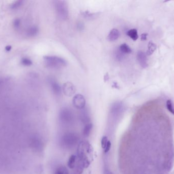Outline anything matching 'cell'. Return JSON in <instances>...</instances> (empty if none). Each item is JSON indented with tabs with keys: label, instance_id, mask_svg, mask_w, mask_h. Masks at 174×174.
<instances>
[{
	"label": "cell",
	"instance_id": "6da1fadb",
	"mask_svg": "<svg viewBox=\"0 0 174 174\" xmlns=\"http://www.w3.org/2000/svg\"><path fill=\"white\" fill-rule=\"evenodd\" d=\"M45 65L50 69H60L67 65V62L62 58L56 56H46L43 57Z\"/></svg>",
	"mask_w": 174,
	"mask_h": 174
},
{
	"label": "cell",
	"instance_id": "7a4b0ae2",
	"mask_svg": "<svg viewBox=\"0 0 174 174\" xmlns=\"http://www.w3.org/2000/svg\"><path fill=\"white\" fill-rule=\"evenodd\" d=\"M54 5L57 16L61 20H66L68 17L69 11L66 1L60 0L54 1Z\"/></svg>",
	"mask_w": 174,
	"mask_h": 174
},
{
	"label": "cell",
	"instance_id": "3957f363",
	"mask_svg": "<svg viewBox=\"0 0 174 174\" xmlns=\"http://www.w3.org/2000/svg\"><path fill=\"white\" fill-rule=\"evenodd\" d=\"M79 136L74 132H68L63 135L62 139V144L67 148L74 147L79 141Z\"/></svg>",
	"mask_w": 174,
	"mask_h": 174
},
{
	"label": "cell",
	"instance_id": "277c9868",
	"mask_svg": "<svg viewBox=\"0 0 174 174\" xmlns=\"http://www.w3.org/2000/svg\"><path fill=\"white\" fill-rule=\"evenodd\" d=\"M59 118L62 123L68 124L73 121L74 115L71 110L67 108H64L60 112Z\"/></svg>",
	"mask_w": 174,
	"mask_h": 174
},
{
	"label": "cell",
	"instance_id": "5b68a950",
	"mask_svg": "<svg viewBox=\"0 0 174 174\" xmlns=\"http://www.w3.org/2000/svg\"><path fill=\"white\" fill-rule=\"evenodd\" d=\"M73 105L79 109H82L85 107V100L84 96L81 94H77L74 96L72 100Z\"/></svg>",
	"mask_w": 174,
	"mask_h": 174
},
{
	"label": "cell",
	"instance_id": "8992f818",
	"mask_svg": "<svg viewBox=\"0 0 174 174\" xmlns=\"http://www.w3.org/2000/svg\"><path fill=\"white\" fill-rule=\"evenodd\" d=\"M48 82L53 94L56 96H59L61 95L62 93V89L57 81H56L54 79L51 78L49 79Z\"/></svg>",
	"mask_w": 174,
	"mask_h": 174
},
{
	"label": "cell",
	"instance_id": "52a82bcc",
	"mask_svg": "<svg viewBox=\"0 0 174 174\" xmlns=\"http://www.w3.org/2000/svg\"><path fill=\"white\" fill-rule=\"evenodd\" d=\"M62 90L65 95H67L68 97H70L73 95L76 92V89L74 85L69 82H66L63 85Z\"/></svg>",
	"mask_w": 174,
	"mask_h": 174
},
{
	"label": "cell",
	"instance_id": "ba28073f",
	"mask_svg": "<svg viewBox=\"0 0 174 174\" xmlns=\"http://www.w3.org/2000/svg\"><path fill=\"white\" fill-rule=\"evenodd\" d=\"M137 59L140 66L143 68L145 69L148 67V59L147 57L146 54L144 52H143V51H140L138 52Z\"/></svg>",
	"mask_w": 174,
	"mask_h": 174
},
{
	"label": "cell",
	"instance_id": "9c48e42d",
	"mask_svg": "<svg viewBox=\"0 0 174 174\" xmlns=\"http://www.w3.org/2000/svg\"><path fill=\"white\" fill-rule=\"evenodd\" d=\"M120 32L117 29H113L110 31L107 38L110 41H114L118 39L120 37Z\"/></svg>",
	"mask_w": 174,
	"mask_h": 174
},
{
	"label": "cell",
	"instance_id": "30bf717a",
	"mask_svg": "<svg viewBox=\"0 0 174 174\" xmlns=\"http://www.w3.org/2000/svg\"><path fill=\"white\" fill-rule=\"evenodd\" d=\"M39 32V29L36 26L30 27L26 30V35L29 37H34L38 34Z\"/></svg>",
	"mask_w": 174,
	"mask_h": 174
},
{
	"label": "cell",
	"instance_id": "8fae6325",
	"mask_svg": "<svg viewBox=\"0 0 174 174\" xmlns=\"http://www.w3.org/2000/svg\"><path fill=\"white\" fill-rule=\"evenodd\" d=\"M127 36H129L131 39L135 41L138 39V31L135 29H132L128 30L126 33Z\"/></svg>",
	"mask_w": 174,
	"mask_h": 174
},
{
	"label": "cell",
	"instance_id": "7c38bea8",
	"mask_svg": "<svg viewBox=\"0 0 174 174\" xmlns=\"http://www.w3.org/2000/svg\"><path fill=\"white\" fill-rule=\"evenodd\" d=\"M119 50L123 54H129L132 52V50L126 44H122L119 48Z\"/></svg>",
	"mask_w": 174,
	"mask_h": 174
},
{
	"label": "cell",
	"instance_id": "4fadbf2b",
	"mask_svg": "<svg viewBox=\"0 0 174 174\" xmlns=\"http://www.w3.org/2000/svg\"><path fill=\"white\" fill-rule=\"evenodd\" d=\"M76 156L74 155H72L69 157L68 161L67 166L68 168L70 169H74L76 166Z\"/></svg>",
	"mask_w": 174,
	"mask_h": 174
},
{
	"label": "cell",
	"instance_id": "5bb4252c",
	"mask_svg": "<svg viewBox=\"0 0 174 174\" xmlns=\"http://www.w3.org/2000/svg\"><path fill=\"white\" fill-rule=\"evenodd\" d=\"M93 125L91 123L87 124L84 127L83 130V135L85 137H89L91 131L92 130Z\"/></svg>",
	"mask_w": 174,
	"mask_h": 174
},
{
	"label": "cell",
	"instance_id": "9a60e30c",
	"mask_svg": "<svg viewBox=\"0 0 174 174\" xmlns=\"http://www.w3.org/2000/svg\"><path fill=\"white\" fill-rule=\"evenodd\" d=\"M156 48H157V46L154 43L150 42L148 44V50L147 51V55L149 56L151 55L156 50Z\"/></svg>",
	"mask_w": 174,
	"mask_h": 174
},
{
	"label": "cell",
	"instance_id": "2e32d148",
	"mask_svg": "<svg viewBox=\"0 0 174 174\" xmlns=\"http://www.w3.org/2000/svg\"><path fill=\"white\" fill-rule=\"evenodd\" d=\"M82 111L81 114V120L84 123H87V124H88V122L89 121L90 118H89L88 111H87V110L84 109V108L82 109Z\"/></svg>",
	"mask_w": 174,
	"mask_h": 174
},
{
	"label": "cell",
	"instance_id": "e0dca14e",
	"mask_svg": "<svg viewBox=\"0 0 174 174\" xmlns=\"http://www.w3.org/2000/svg\"><path fill=\"white\" fill-rule=\"evenodd\" d=\"M54 174H69V172L65 166H60L57 169Z\"/></svg>",
	"mask_w": 174,
	"mask_h": 174
},
{
	"label": "cell",
	"instance_id": "ac0fdd59",
	"mask_svg": "<svg viewBox=\"0 0 174 174\" xmlns=\"http://www.w3.org/2000/svg\"><path fill=\"white\" fill-rule=\"evenodd\" d=\"M20 63L22 64L23 66H29L33 64V62L32 61L31 59L28 58L24 57L23 58L21 59L20 61Z\"/></svg>",
	"mask_w": 174,
	"mask_h": 174
},
{
	"label": "cell",
	"instance_id": "d6986e66",
	"mask_svg": "<svg viewBox=\"0 0 174 174\" xmlns=\"http://www.w3.org/2000/svg\"><path fill=\"white\" fill-rule=\"evenodd\" d=\"M23 3V1H17L12 3L10 5V8L11 9H17L20 8L22 4Z\"/></svg>",
	"mask_w": 174,
	"mask_h": 174
},
{
	"label": "cell",
	"instance_id": "ffe728a7",
	"mask_svg": "<svg viewBox=\"0 0 174 174\" xmlns=\"http://www.w3.org/2000/svg\"><path fill=\"white\" fill-rule=\"evenodd\" d=\"M166 108L171 113H172V114L174 115V106H173L172 102L171 100H168L166 101Z\"/></svg>",
	"mask_w": 174,
	"mask_h": 174
},
{
	"label": "cell",
	"instance_id": "44dd1931",
	"mask_svg": "<svg viewBox=\"0 0 174 174\" xmlns=\"http://www.w3.org/2000/svg\"><path fill=\"white\" fill-rule=\"evenodd\" d=\"M20 25H21V21L20 18H16L14 20L13 22V25L15 29H18L20 26Z\"/></svg>",
	"mask_w": 174,
	"mask_h": 174
},
{
	"label": "cell",
	"instance_id": "7402d4cb",
	"mask_svg": "<svg viewBox=\"0 0 174 174\" xmlns=\"http://www.w3.org/2000/svg\"><path fill=\"white\" fill-rule=\"evenodd\" d=\"M108 142V139L107 137H102V139H101V147H102L103 149H105V147L107 146V143Z\"/></svg>",
	"mask_w": 174,
	"mask_h": 174
},
{
	"label": "cell",
	"instance_id": "603a6c76",
	"mask_svg": "<svg viewBox=\"0 0 174 174\" xmlns=\"http://www.w3.org/2000/svg\"><path fill=\"white\" fill-rule=\"evenodd\" d=\"M124 55L123 53L121 52V51L119 50L116 53V57L117 58V59L119 60H121L122 59H123L124 57Z\"/></svg>",
	"mask_w": 174,
	"mask_h": 174
},
{
	"label": "cell",
	"instance_id": "cb8c5ba5",
	"mask_svg": "<svg viewBox=\"0 0 174 174\" xmlns=\"http://www.w3.org/2000/svg\"><path fill=\"white\" fill-rule=\"evenodd\" d=\"M111 148V143L110 141H108L107 143V146L105 147V149H104V153H107L108 152V151H110Z\"/></svg>",
	"mask_w": 174,
	"mask_h": 174
},
{
	"label": "cell",
	"instance_id": "d4e9b609",
	"mask_svg": "<svg viewBox=\"0 0 174 174\" xmlns=\"http://www.w3.org/2000/svg\"><path fill=\"white\" fill-rule=\"evenodd\" d=\"M5 50L7 52H9V51H11V50L12 49V47L10 45H8L5 48Z\"/></svg>",
	"mask_w": 174,
	"mask_h": 174
},
{
	"label": "cell",
	"instance_id": "484cf974",
	"mask_svg": "<svg viewBox=\"0 0 174 174\" xmlns=\"http://www.w3.org/2000/svg\"><path fill=\"white\" fill-rule=\"evenodd\" d=\"M147 34H143L141 35V40H147Z\"/></svg>",
	"mask_w": 174,
	"mask_h": 174
},
{
	"label": "cell",
	"instance_id": "4316f807",
	"mask_svg": "<svg viewBox=\"0 0 174 174\" xmlns=\"http://www.w3.org/2000/svg\"><path fill=\"white\" fill-rule=\"evenodd\" d=\"M104 174H113V172H111L110 171H108V170H106L104 172Z\"/></svg>",
	"mask_w": 174,
	"mask_h": 174
}]
</instances>
